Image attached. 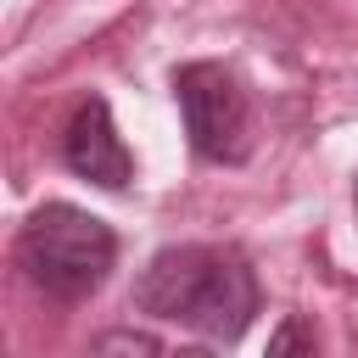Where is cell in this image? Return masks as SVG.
Wrapping results in <instances>:
<instances>
[{
  "instance_id": "1",
  "label": "cell",
  "mask_w": 358,
  "mask_h": 358,
  "mask_svg": "<svg viewBox=\"0 0 358 358\" xmlns=\"http://www.w3.org/2000/svg\"><path fill=\"white\" fill-rule=\"evenodd\" d=\"M134 308L229 347L257 313V274L235 246H162L134 280Z\"/></svg>"
},
{
  "instance_id": "2",
  "label": "cell",
  "mask_w": 358,
  "mask_h": 358,
  "mask_svg": "<svg viewBox=\"0 0 358 358\" xmlns=\"http://www.w3.org/2000/svg\"><path fill=\"white\" fill-rule=\"evenodd\" d=\"M112 263H117L112 224L73 201H45L17 229V268L56 302H84L90 291H101Z\"/></svg>"
},
{
  "instance_id": "3",
  "label": "cell",
  "mask_w": 358,
  "mask_h": 358,
  "mask_svg": "<svg viewBox=\"0 0 358 358\" xmlns=\"http://www.w3.org/2000/svg\"><path fill=\"white\" fill-rule=\"evenodd\" d=\"M173 101H179L190 151L201 162H246L252 157V101L229 67H218V62L173 67Z\"/></svg>"
},
{
  "instance_id": "4",
  "label": "cell",
  "mask_w": 358,
  "mask_h": 358,
  "mask_svg": "<svg viewBox=\"0 0 358 358\" xmlns=\"http://www.w3.org/2000/svg\"><path fill=\"white\" fill-rule=\"evenodd\" d=\"M62 162L78 179L101 185V190H123L134 179V157H129V145H123V134L112 123V106L101 95H84L73 106V117L62 129Z\"/></svg>"
},
{
  "instance_id": "5",
  "label": "cell",
  "mask_w": 358,
  "mask_h": 358,
  "mask_svg": "<svg viewBox=\"0 0 358 358\" xmlns=\"http://www.w3.org/2000/svg\"><path fill=\"white\" fill-rule=\"evenodd\" d=\"M285 352H313V330H308L296 313H291V319L268 336V358H285Z\"/></svg>"
},
{
  "instance_id": "6",
  "label": "cell",
  "mask_w": 358,
  "mask_h": 358,
  "mask_svg": "<svg viewBox=\"0 0 358 358\" xmlns=\"http://www.w3.org/2000/svg\"><path fill=\"white\" fill-rule=\"evenodd\" d=\"M95 352H162V341L145 330H106L95 336Z\"/></svg>"
},
{
  "instance_id": "7",
  "label": "cell",
  "mask_w": 358,
  "mask_h": 358,
  "mask_svg": "<svg viewBox=\"0 0 358 358\" xmlns=\"http://www.w3.org/2000/svg\"><path fill=\"white\" fill-rule=\"evenodd\" d=\"M352 213H358V185H352Z\"/></svg>"
}]
</instances>
